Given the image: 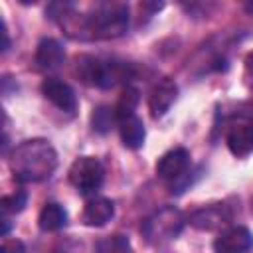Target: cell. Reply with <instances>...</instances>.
<instances>
[{"label": "cell", "instance_id": "8992f818", "mask_svg": "<svg viewBox=\"0 0 253 253\" xmlns=\"http://www.w3.org/2000/svg\"><path fill=\"white\" fill-rule=\"evenodd\" d=\"M233 219V211L227 204H208L198 208L196 211L190 213L188 221L190 225H194L196 229L202 231H215V229H223L231 223Z\"/></svg>", "mask_w": 253, "mask_h": 253}, {"label": "cell", "instance_id": "7a4b0ae2", "mask_svg": "<svg viewBox=\"0 0 253 253\" xmlns=\"http://www.w3.org/2000/svg\"><path fill=\"white\" fill-rule=\"evenodd\" d=\"M77 77L91 87L111 89L121 83H128L134 77L132 63L117 59H101L95 55H81L75 59Z\"/></svg>", "mask_w": 253, "mask_h": 253}, {"label": "cell", "instance_id": "6da1fadb", "mask_svg": "<svg viewBox=\"0 0 253 253\" xmlns=\"http://www.w3.org/2000/svg\"><path fill=\"white\" fill-rule=\"evenodd\" d=\"M10 168L18 182H43L57 168V152L49 140L30 138L10 152Z\"/></svg>", "mask_w": 253, "mask_h": 253}, {"label": "cell", "instance_id": "4fadbf2b", "mask_svg": "<svg viewBox=\"0 0 253 253\" xmlns=\"http://www.w3.org/2000/svg\"><path fill=\"white\" fill-rule=\"evenodd\" d=\"M119 132H121V140L126 148L130 150H138L142 144H144V138H146V130H144V125L142 121L132 115V117H126L119 123Z\"/></svg>", "mask_w": 253, "mask_h": 253}, {"label": "cell", "instance_id": "5bb4252c", "mask_svg": "<svg viewBox=\"0 0 253 253\" xmlns=\"http://www.w3.org/2000/svg\"><path fill=\"white\" fill-rule=\"evenodd\" d=\"M38 225L42 231H57L67 225V211L61 204L57 202H47L40 215H38Z\"/></svg>", "mask_w": 253, "mask_h": 253}, {"label": "cell", "instance_id": "52a82bcc", "mask_svg": "<svg viewBox=\"0 0 253 253\" xmlns=\"http://www.w3.org/2000/svg\"><path fill=\"white\" fill-rule=\"evenodd\" d=\"M225 142L233 156L237 158L247 156L253 150V121L243 119V117L235 119L227 128Z\"/></svg>", "mask_w": 253, "mask_h": 253}, {"label": "cell", "instance_id": "5b68a950", "mask_svg": "<svg viewBox=\"0 0 253 253\" xmlns=\"http://www.w3.org/2000/svg\"><path fill=\"white\" fill-rule=\"evenodd\" d=\"M156 174L158 178L166 180L172 184V188L176 186V194L182 192V188L188 186V174H190V152L182 146L172 148L168 152H164L158 162H156Z\"/></svg>", "mask_w": 253, "mask_h": 253}, {"label": "cell", "instance_id": "7c38bea8", "mask_svg": "<svg viewBox=\"0 0 253 253\" xmlns=\"http://www.w3.org/2000/svg\"><path fill=\"white\" fill-rule=\"evenodd\" d=\"M65 59V49L63 45L53 40V38H43L40 40L36 47V63L42 69H57Z\"/></svg>", "mask_w": 253, "mask_h": 253}, {"label": "cell", "instance_id": "2e32d148", "mask_svg": "<svg viewBox=\"0 0 253 253\" xmlns=\"http://www.w3.org/2000/svg\"><path fill=\"white\" fill-rule=\"evenodd\" d=\"M26 202H28V194H26L24 190H16L14 194H8V196H4V198L0 200V208H2L4 215H8V213H18V211L24 210Z\"/></svg>", "mask_w": 253, "mask_h": 253}, {"label": "cell", "instance_id": "ba28073f", "mask_svg": "<svg viewBox=\"0 0 253 253\" xmlns=\"http://www.w3.org/2000/svg\"><path fill=\"white\" fill-rule=\"evenodd\" d=\"M176 95H178V85L174 79H170V77L158 79L152 85L150 95H148V111H150L152 119L164 117L170 111L172 103L176 101Z\"/></svg>", "mask_w": 253, "mask_h": 253}, {"label": "cell", "instance_id": "9a60e30c", "mask_svg": "<svg viewBox=\"0 0 253 253\" xmlns=\"http://www.w3.org/2000/svg\"><path fill=\"white\" fill-rule=\"evenodd\" d=\"M138 101H140V93H138V89L126 85V87L121 91L117 105L113 107L117 123H121V121L126 119V117H132V115H134V109H136V105H138Z\"/></svg>", "mask_w": 253, "mask_h": 253}, {"label": "cell", "instance_id": "e0dca14e", "mask_svg": "<svg viewBox=\"0 0 253 253\" xmlns=\"http://www.w3.org/2000/svg\"><path fill=\"white\" fill-rule=\"evenodd\" d=\"M115 121H117V119H115V111L109 109V107H99V109H95L93 115H91L93 128H95L97 132H107Z\"/></svg>", "mask_w": 253, "mask_h": 253}, {"label": "cell", "instance_id": "3957f363", "mask_svg": "<svg viewBox=\"0 0 253 253\" xmlns=\"http://www.w3.org/2000/svg\"><path fill=\"white\" fill-rule=\"evenodd\" d=\"M184 223H186L184 213L178 208L164 206L142 221L140 231L150 245H164L182 233Z\"/></svg>", "mask_w": 253, "mask_h": 253}, {"label": "cell", "instance_id": "d6986e66", "mask_svg": "<svg viewBox=\"0 0 253 253\" xmlns=\"http://www.w3.org/2000/svg\"><path fill=\"white\" fill-rule=\"evenodd\" d=\"M0 253H26V247L20 239H4Z\"/></svg>", "mask_w": 253, "mask_h": 253}, {"label": "cell", "instance_id": "9c48e42d", "mask_svg": "<svg viewBox=\"0 0 253 253\" xmlns=\"http://www.w3.org/2000/svg\"><path fill=\"white\" fill-rule=\"evenodd\" d=\"M215 253H253V233L243 227H229L225 229L213 243Z\"/></svg>", "mask_w": 253, "mask_h": 253}, {"label": "cell", "instance_id": "ac0fdd59", "mask_svg": "<svg viewBox=\"0 0 253 253\" xmlns=\"http://www.w3.org/2000/svg\"><path fill=\"white\" fill-rule=\"evenodd\" d=\"M101 253H132V249L125 235H115L103 245Z\"/></svg>", "mask_w": 253, "mask_h": 253}, {"label": "cell", "instance_id": "277c9868", "mask_svg": "<svg viewBox=\"0 0 253 253\" xmlns=\"http://www.w3.org/2000/svg\"><path fill=\"white\" fill-rule=\"evenodd\" d=\"M69 182L83 196H91L99 192L105 182V168L101 160L95 156L75 158L73 164L69 166Z\"/></svg>", "mask_w": 253, "mask_h": 253}, {"label": "cell", "instance_id": "44dd1931", "mask_svg": "<svg viewBox=\"0 0 253 253\" xmlns=\"http://www.w3.org/2000/svg\"><path fill=\"white\" fill-rule=\"evenodd\" d=\"M245 69L253 75V51H249V53L245 55Z\"/></svg>", "mask_w": 253, "mask_h": 253}, {"label": "cell", "instance_id": "8fae6325", "mask_svg": "<svg viewBox=\"0 0 253 253\" xmlns=\"http://www.w3.org/2000/svg\"><path fill=\"white\" fill-rule=\"evenodd\" d=\"M113 215H115V204L109 198H93L85 204L81 219L87 227H103L113 219Z\"/></svg>", "mask_w": 253, "mask_h": 253}, {"label": "cell", "instance_id": "7402d4cb", "mask_svg": "<svg viewBox=\"0 0 253 253\" xmlns=\"http://www.w3.org/2000/svg\"><path fill=\"white\" fill-rule=\"evenodd\" d=\"M245 8H247V12H249V14H253V2H249Z\"/></svg>", "mask_w": 253, "mask_h": 253}, {"label": "cell", "instance_id": "ffe728a7", "mask_svg": "<svg viewBox=\"0 0 253 253\" xmlns=\"http://www.w3.org/2000/svg\"><path fill=\"white\" fill-rule=\"evenodd\" d=\"M8 47H10V34H8L6 22L2 20V45H0V49H2V51H6Z\"/></svg>", "mask_w": 253, "mask_h": 253}, {"label": "cell", "instance_id": "30bf717a", "mask_svg": "<svg viewBox=\"0 0 253 253\" xmlns=\"http://www.w3.org/2000/svg\"><path fill=\"white\" fill-rule=\"evenodd\" d=\"M42 93L45 95L47 101H51L57 109L65 113H73L77 109V95L73 87L57 77H47L42 83Z\"/></svg>", "mask_w": 253, "mask_h": 253}]
</instances>
